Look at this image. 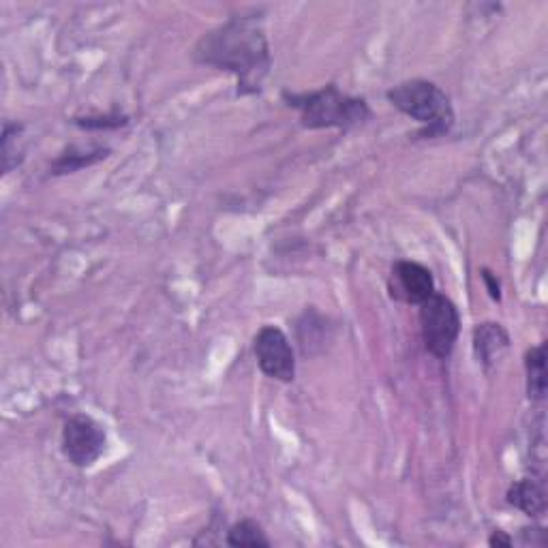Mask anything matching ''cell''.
Returning <instances> with one entry per match:
<instances>
[{"instance_id": "1", "label": "cell", "mask_w": 548, "mask_h": 548, "mask_svg": "<svg viewBox=\"0 0 548 548\" xmlns=\"http://www.w3.org/2000/svg\"><path fill=\"white\" fill-rule=\"evenodd\" d=\"M193 56L197 63L234 73L242 95L257 93L270 71V48L262 18L257 13L234 15L202 37Z\"/></svg>"}, {"instance_id": "2", "label": "cell", "mask_w": 548, "mask_h": 548, "mask_svg": "<svg viewBox=\"0 0 548 548\" xmlns=\"http://www.w3.org/2000/svg\"><path fill=\"white\" fill-rule=\"evenodd\" d=\"M285 101L300 112L302 125L307 129H349L371 116L367 101L341 93L334 84L313 93H285Z\"/></svg>"}, {"instance_id": "3", "label": "cell", "mask_w": 548, "mask_h": 548, "mask_svg": "<svg viewBox=\"0 0 548 548\" xmlns=\"http://www.w3.org/2000/svg\"><path fill=\"white\" fill-rule=\"evenodd\" d=\"M388 101L405 116L418 120L424 137L444 135L454 125L450 97L429 80H409L388 90Z\"/></svg>"}, {"instance_id": "4", "label": "cell", "mask_w": 548, "mask_h": 548, "mask_svg": "<svg viewBox=\"0 0 548 548\" xmlns=\"http://www.w3.org/2000/svg\"><path fill=\"white\" fill-rule=\"evenodd\" d=\"M420 330L424 347L435 358H448L461 332V315L456 304L437 292L426 298L420 304Z\"/></svg>"}, {"instance_id": "5", "label": "cell", "mask_w": 548, "mask_h": 548, "mask_svg": "<svg viewBox=\"0 0 548 548\" xmlns=\"http://www.w3.org/2000/svg\"><path fill=\"white\" fill-rule=\"evenodd\" d=\"M108 446L101 424L90 416L78 414L67 420L63 429V450L75 467L95 465Z\"/></svg>"}, {"instance_id": "6", "label": "cell", "mask_w": 548, "mask_h": 548, "mask_svg": "<svg viewBox=\"0 0 548 548\" xmlns=\"http://www.w3.org/2000/svg\"><path fill=\"white\" fill-rule=\"evenodd\" d=\"M255 358L260 369L272 377L277 382L289 384L294 382L296 377V356L289 339L285 337V332L274 328V326H264L255 337Z\"/></svg>"}, {"instance_id": "7", "label": "cell", "mask_w": 548, "mask_h": 548, "mask_svg": "<svg viewBox=\"0 0 548 548\" xmlns=\"http://www.w3.org/2000/svg\"><path fill=\"white\" fill-rule=\"evenodd\" d=\"M392 298L407 304H420L435 294V279L431 270L418 262H397L392 268L390 283Z\"/></svg>"}, {"instance_id": "8", "label": "cell", "mask_w": 548, "mask_h": 548, "mask_svg": "<svg viewBox=\"0 0 548 548\" xmlns=\"http://www.w3.org/2000/svg\"><path fill=\"white\" fill-rule=\"evenodd\" d=\"M510 334L501 324L486 322L474 330V349L482 367H493L508 352Z\"/></svg>"}, {"instance_id": "9", "label": "cell", "mask_w": 548, "mask_h": 548, "mask_svg": "<svg viewBox=\"0 0 548 548\" xmlns=\"http://www.w3.org/2000/svg\"><path fill=\"white\" fill-rule=\"evenodd\" d=\"M508 504L516 510L525 512L527 516H542L546 512V491L542 480L536 478H523L514 482L508 491Z\"/></svg>"}, {"instance_id": "10", "label": "cell", "mask_w": 548, "mask_h": 548, "mask_svg": "<svg viewBox=\"0 0 548 548\" xmlns=\"http://www.w3.org/2000/svg\"><path fill=\"white\" fill-rule=\"evenodd\" d=\"M527 392L531 401H544L546 397V345L531 347L525 358Z\"/></svg>"}, {"instance_id": "11", "label": "cell", "mask_w": 548, "mask_h": 548, "mask_svg": "<svg viewBox=\"0 0 548 548\" xmlns=\"http://www.w3.org/2000/svg\"><path fill=\"white\" fill-rule=\"evenodd\" d=\"M225 542L230 546H238V548H268L272 544L266 538L264 529L251 519H245V521L232 525L230 531H227Z\"/></svg>"}, {"instance_id": "12", "label": "cell", "mask_w": 548, "mask_h": 548, "mask_svg": "<svg viewBox=\"0 0 548 548\" xmlns=\"http://www.w3.org/2000/svg\"><path fill=\"white\" fill-rule=\"evenodd\" d=\"M110 150H95V152H67V155L60 157L56 163H54V174H69V172H75L80 170V167L84 165H90V163H97L99 159H105L108 157Z\"/></svg>"}, {"instance_id": "13", "label": "cell", "mask_w": 548, "mask_h": 548, "mask_svg": "<svg viewBox=\"0 0 548 548\" xmlns=\"http://www.w3.org/2000/svg\"><path fill=\"white\" fill-rule=\"evenodd\" d=\"M75 125L82 129H118L127 125V116H88L75 118Z\"/></svg>"}, {"instance_id": "14", "label": "cell", "mask_w": 548, "mask_h": 548, "mask_svg": "<svg viewBox=\"0 0 548 548\" xmlns=\"http://www.w3.org/2000/svg\"><path fill=\"white\" fill-rule=\"evenodd\" d=\"M482 279L486 283V289H489V294L493 300H501V285L495 279V274L491 270H482Z\"/></svg>"}, {"instance_id": "15", "label": "cell", "mask_w": 548, "mask_h": 548, "mask_svg": "<svg viewBox=\"0 0 548 548\" xmlns=\"http://www.w3.org/2000/svg\"><path fill=\"white\" fill-rule=\"evenodd\" d=\"M489 544H491V546H497V548H501V546L510 548V546L514 544V540H512L510 536H506L504 531H495V534L489 538Z\"/></svg>"}]
</instances>
